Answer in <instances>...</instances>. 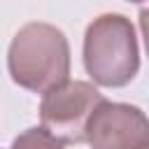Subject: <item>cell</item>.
Masks as SVG:
<instances>
[{"label":"cell","instance_id":"obj_1","mask_svg":"<svg viewBox=\"0 0 149 149\" xmlns=\"http://www.w3.org/2000/svg\"><path fill=\"white\" fill-rule=\"evenodd\" d=\"M7 70L14 84L33 93H47L70 77V42L65 33L44 21H30L16 30L7 51Z\"/></svg>","mask_w":149,"mask_h":149},{"label":"cell","instance_id":"obj_2","mask_svg":"<svg viewBox=\"0 0 149 149\" xmlns=\"http://www.w3.org/2000/svg\"><path fill=\"white\" fill-rule=\"evenodd\" d=\"M84 68L98 86L121 88L140 70L137 33L123 14H100L84 33Z\"/></svg>","mask_w":149,"mask_h":149},{"label":"cell","instance_id":"obj_3","mask_svg":"<svg viewBox=\"0 0 149 149\" xmlns=\"http://www.w3.org/2000/svg\"><path fill=\"white\" fill-rule=\"evenodd\" d=\"M102 100V93L93 84L68 79L65 84L42 93V128L63 144H81L86 142V121Z\"/></svg>","mask_w":149,"mask_h":149},{"label":"cell","instance_id":"obj_4","mask_svg":"<svg viewBox=\"0 0 149 149\" xmlns=\"http://www.w3.org/2000/svg\"><path fill=\"white\" fill-rule=\"evenodd\" d=\"M91 149H149V121L135 105L102 100L86 121Z\"/></svg>","mask_w":149,"mask_h":149},{"label":"cell","instance_id":"obj_5","mask_svg":"<svg viewBox=\"0 0 149 149\" xmlns=\"http://www.w3.org/2000/svg\"><path fill=\"white\" fill-rule=\"evenodd\" d=\"M9 149H65V144L58 142L42 126H33V128L23 130L21 135H16L12 140V147Z\"/></svg>","mask_w":149,"mask_h":149}]
</instances>
